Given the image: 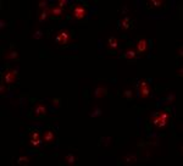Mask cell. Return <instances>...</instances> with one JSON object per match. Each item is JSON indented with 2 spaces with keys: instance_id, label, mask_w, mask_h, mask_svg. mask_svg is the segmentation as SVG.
Here are the masks:
<instances>
[{
  "instance_id": "cell-9",
  "label": "cell",
  "mask_w": 183,
  "mask_h": 166,
  "mask_svg": "<svg viewBox=\"0 0 183 166\" xmlns=\"http://www.w3.org/2000/svg\"><path fill=\"white\" fill-rule=\"evenodd\" d=\"M147 49H148V42H147V39H144V38L139 39L138 43H137V53L143 54V53L147 52Z\"/></svg>"
},
{
  "instance_id": "cell-2",
  "label": "cell",
  "mask_w": 183,
  "mask_h": 166,
  "mask_svg": "<svg viewBox=\"0 0 183 166\" xmlns=\"http://www.w3.org/2000/svg\"><path fill=\"white\" fill-rule=\"evenodd\" d=\"M70 38H71V34L67 30H61L56 33V37H55V42L61 44V45H66L68 42H70Z\"/></svg>"
},
{
  "instance_id": "cell-18",
  "label": "cell",
  "mask_w": 183,
  "mask_h": 166,
  "mask_svg": "<svg viewBox=\"0 0 183 166\" xmlns=\"http://www.w3.org/2000/svg\"><path fill=\"white\" fill-rule=\"evenodd\" d=\"M49 9V8H48ZM48 9H45V10H43L39 15H38V21L39 22H45V21H47L48 20V17L50 16L49 15V11H48Z\"/></svg>"
},
{
  "instance_id": "cell-23",
  "label": "cell",
  "mask_w": 183,
  "mask_h": 166,
  "mask_svg": "<svg viewBox=\"0 0 183 166\" xmlns=\"http://www.w3.org/2000/svg\"><path fill=\"white\" fill-rule=\"evenodd\" d=\"M29 139H34V140L42 139V134L39 132H37V131H33V132L29 133Z\"/></svg>"
},
{
  "instance_id": "cell-16",
  "label": "cell",
  "mask_w": 183,
  "mask_h": 166,
  "mask_svg": "<svg viewBox=\"0 0 183 166\" xmlns=\"http://www.w3.org/2000/svg\"><path fill=\"white\" fill-rule=\"evenodd\" d=\"M120 26H121V28L122 30H125V31H127L128 28H129V26H131V20H129V17H123L122 20H120Z\"/></svg>"
},
{
  "instance_id": "cell-14",
  "label": "cell",
  "mask_w": 183,
  "mask_h": 166,
  "mask_svg": "<svg viewBox=\"0 0 183 166\" xmlns=\"http://www.w3.org/2000/svg\"><path fill=\"white\" fill-rule=\"evenodd\" d=\"M119 46V40L115 37H110L107 39V48L109 49H116Z\"/></svg>"
},
{
  "instance_id": "cell-26",
  "label": "cell",
  "mask_w": 183,
  "mask_h": 166,
  "mask_svg": "<svg viewBox=\"0 0 183 166\" xmlns=\"http://www.w3.org/2000/svg\"><path fill=\"white\" fill-rule=\"evenodd\" d=\"M67 4H68L67 0H59V2H57V6L61 8V9H64L65 6H67Z\"/></svg>"
},
{
  "instance_id": "cell-5",
  "label": "cell",
  "mask_w": 183,
  "mask_h": 166,
  "mask_svg": "<svg viewBox=\"0 0 183 166\" xmlns=\"http://www.w3.org/2000/svg\"><path fill=\"white\" fill-rule=\"evenodd\" d=\"M151 124H153L155 127H157V128H164V127L167 126V120L163 118L161 116L157 114V115L153 116V118H151Z\"/></svg>"
},
{
  "instance_id": "cell-27",
  "label": "cell",
  "mask_w": 183,
  "mask_h": 166,
  "mask_svg": "<svg viewBox=\"0 0 183 166\" xmlns=\"http://www.w3.org/2000/svg\"><path fill=\"white\" fill-rule=\"evenodd\" d=\"M6 92H8V88L4 86V82H3L2 86H0V94H2V96H5Z\"/></svg>"
},
{
  "instance_id": "cell-3",
  "label": "cell",
  "mask_w": 183,
  "mask_h": 166,
  "mask_svg": "<svg viewBox=\"0 0 183 166\" xmlns=\"http://www.w3.org/2000/svg\"><path fill=\"white\" fill-rule=\"evenodd\" d=\"M17 81V72L14 70H6L3 75V82L5 84H14Z\"/></svg>"
},
{
  "instance_id": "cell-13",
  "label": "cell",
  "mask_w": 183,
  "mask_h": 166,
  "mask_svg": "<svg viewBox=\"0 0 183 166\" xmlns=\"http://www.w3.org/2000/svg\"><path fill=\"white\" fill-rule=\"evenodd\" d=\"M101 115H103V110H101L99 106H94L93 109L89 111V114H88L89 117H99V116H101Z\"/></svg>"
},
{
  "instance_id": "cell-7",
  "label": "cell",
  "mask_w": 183,
  "mask_h": 166,
  "mask_svg": "<svg viewBox=\"0 0 183 166\" xmlns=\"http://www.w3.org/2000/svg\"><path fill=\"white\" fill-rule=\"evenodd\" d=\"M106 93H107V87L106 86H98L95 87V89L93 90V97L95 99H101L106 96Z\"/></svg>"
},
{
  "instance_id": "cell-31",
  "label": "cell",
  "mask_w": 183,
  "mask_h": 166,
  "mask_svg": "<svg viewBox=\"0 0 183 166\" xmlns=\"http://www.w3.org/2000/svg\"><path fill=\"white\" fill-rule=\"evenodd\" d=\"M59 102H60L59 99H53V103H54L55 106H59Z\"/></svg>"
},
{
  "instance_id": "cell-19",
  "label": "cell",
  "mask_w": 183,
  "mask_h": 166,
  "mask_svg": "<svg viewBox=\"0 0 183 166\" xmlns=\"http://www.w3.org/2000/svg\"><path fill=\"white\" fill-rule=\"evenodd\" d=\"M137 161V155L135 154H128L125 158V162L126 164H134Z\"/></svg>"
},
{
  "instance_id": "cell-8",
  "label": "cell",
  "mask_w": 183,
  "mask_h": 166,
  "mask_svg": "<svg viewBox=\"0 0 183 166\" xmlns=\"http://www.w3.org/2000/svg\"><path fill=\"white\" fill-rule=\"evenodd\" d=\"M48 11H49V15H51L54 17H64L65 16V10L61 9V8H59V6L49 8Z\"/></svg>"
},
{
  "instance_id": "cell-22",
  "label": "cell",
  "mask_w": 183,
  "mask_h": 166,
  "mask_svg": "<svg viewBox=\"0 0 183 166\" xmlns=\"http://www.w3.org/2000/svg\"><path fill=\"white\" fill-rule=\"evenodd\" d=\"M122 96H123L126 99L131 100V99L133 98V90H132V89H127V90H125V92L122 93Z\"/></svg>"
},
{
  "instance_id": "cell-29",
  "label": "cell",
  "mask_w": 183,
  "mask_h": 166,
  "mask_svg": "<svg viewBox=\"0 0 183 166\" xmlns=\"http://www.w3.org/2000/svg\"><path fill=\"white\" fill-rule=\"evenodd\" d=\"M182 48H179V49H177V56H179V58H182Z\"/></svg>"
},
{
  "instance_id": "cell-20",
  "label": "cell",
  "mask_w": 183,
  "mask_h": 166,
  "mask_svg": "<svg viewBox=\"0 0 183 166\" xmlns=\"http://www.w3.org/2000/svg\"><path fill=\"white\" fill-rule=\"evenodd\" d=\"M29 158H27V156H21V158H18L17 159V164L18 165H28L29 164Z\"/></svg>"
},
{
  "instance_id": "cell-4",
  "label": "cell",
  "mask_w": 183,
  "mask_h": 166,
  "mask_svg": "<svg viewBox=\"0 0 183 166\" xmlns=\"http://www.w3.org/2000/svg\"><path fill=\"white\" fill-rule=\"evenodd\" d=\"M42 139H43V143H45V144H53L56 140V134L53 130H47L43 132Z\"/></svg>"
},
{
  "instance_id": "cell-30",
  "label": "cell",
  "mask_w": 183,
  "mask_h": 166,
  "mask_svg": "<svg viewBox=\"0 0 183 166\" xmlns=\"http://www.w3.org/2000/svg\"><path fill=\"white\" fill-rule=\"evenodd\" d=\"M182 71H183V70H182V67H181L179 70H177V75H178V76H181V77L183 76V74H182Z\"/></svg>"
},
{
  "instance_id": "cell-24",
  "label": "cell",
  "mask_w": 183,
  "mask_h": 166,
  "mask_svg": "<svg viewBox=\"0 0 183 166\" xmlns=\"http://www.w3.org/2000/svg\"><path fill=\"white\" fill-rule=\"evenodd\" d=\"M43 37V32L40 30H37L34 33H32V38L33 39H40Z\"/></svg>"
},
{
  "instance_id": "cell-15",
  "label": "cell",
  "mask_w": 183,
  "mask_h": 166,
  "mask_svg": "<svg viewBox=\"0 0 183 166\" xmlns=\"http://www.w3.org/2000/svg\"><path fill=\"white\" fill-rule=\"evenodd\" d=\"M123 56H125L127 60H133V59L137 56V50L133 49V48H129V49H127V50L125 52Z\"/></svg>"
},
{
  "instance_id": "cell-6",
  "label": "cell",
  "mask_w": 183,
  "mask_h": 166,
  "mask_svg": "<svg viewBox=\"0 0 183 166\" xmlns=\"http://www.w3.org/2000/svg\"><path fill=\"white\" fill-rule=\"evenodd\" d=\"M33 115L36 117H42L47 115V105L43 103H38L34 108H33Z\"/></svg>"
},
{
  "instance_id": "cell-1",
  "label": "cell",
  "mask_w": 183,
  "mask_h": 166,
  "mask_svg": "<svg viewBox=\"0 0 183 166\" xmlns=\"http://www.w3.org/2000/svg\"><path fill=\"white\" fill-rule=\"evenodd\" d=\"M87 14H88V10L83 5H76L72 11V18L77 20V21H82L85 18Z\"/></svg>"
},
{
  "instance_id": "cell-32",
  "label": "cell",
  "mask_w": 183,
  "mask_h": 166,
  "mask_svg": "<svg viewBox=\"0 0 183 166\" xmlns=\"http://www.w3.org/2000/svg\"><path fill=\"white\" fill-rule=\"evenodd\" d=\"M0 23H2V30H4V27H5V23H6V22H5L4 20H2V21H0Z\"/></svg>"
},
{
  "instance_id": "cell-10",
  "label": "cell",
  "mask_w": 183,
  "mask_h": 166,
  "mask_svg": "<svg viewBox=\"0 0 183 166\" xmlns=\"http://www.w3.org/2000/svg\"><path fill=\"white\" fill-rule=\"evenodd\" d=\"M3 59H5V60H16V59H18V52L15 50V49H10V50L4 53Z\"/></svg>"
},
{
  "instance_id": "cell-25",
  "label": "cell",
  "mask_w": 183,
  "mask_h": 166,
  "mask_svg": "<svg viewBox=\"0 0 183 166\" xmlns=\"http://www.w3.org/2000/svg\"><path fill=\"white\" fill-rule=\"evenodd\" d=\"M38 5H39V9H43V10L48 9V2H45V0H40Z\"/></svg>"
},
{
  "instance_id": "cell-21",
  "label": "cell",
  "mask_w": 183,
  "mask_h": 166,
  "mask_svg": "<svg viewBox=\"0 0 183 166\" xmlns=\"http://www.w3.org/2000/svg\"><path fill=\"white\" fill-rule=\"evenodd\" d=\"M29 146L31 147H33V148H37V147H39L42 143H43V139H37V140H34V139H29Z\"/></svg>"
},
{
  "instance_id": "cell-28",
  "label": "cell",
  "mask_w": 183,
  "mask_h": 166,
  "mask_svg": "<svg viewBox=\"0 0 183 166\" xmlns=\"http://www.w3.org/2000/svg\"><path fill=\"white\" fill-rule=\"evenodd\" d=\"M147 86H149L148 82H147L145 80H142V81H139V83H138V89H139V88H143V87H147Z\"/></svg>"
},
{
  "instance_id": "cell-12",
  "label": "cell",
  "mask_w": 183,
  "mask_h": 166,
  "mask_svg": "<svg viewBox=\"0 0 183 166\" xmlns=\"http://www.w3.org/2000/svg\"><path fill=\"white\" fill-rule=\"evenodd\" d=\"M64 161H65L66 165H70V166L76 165V162H77V156H76L75 154L70 153V154H67V155L64 156Z\"/></svg>"
},
{
  "instance_id": "cell-17",
  "label": "cell",
  "mask_w": 183,
  "mask_h": 166,
  "mask_svg": "<svg viewBox=\"0 0 183 166\" xmlns=\"http://www.w3.org/2000/svg\"><path fill=\"white\" fill-rule=\"evenodd\" d=\"M148 5L149 8H161L165 5V2L164 0H150L148 2Z\"/></svg>"
},
{
  "instance_id": "cell-11",
  "label": "cell",
  "mask_w": 183,
  "mask_h": 166,
  "mask_svg": "<svg viewBox=\"0 0 183 166\" xmlns=\"http://www.w3.org/2000/svg\"><path fill=\"white\" fill-rule=\"evenodd\" d=\"M138 92H139V98H142V99H147L148 97L151 96V88H150L149 86L143 87V88H139Z\"/></svg>"
}]
</instances>
